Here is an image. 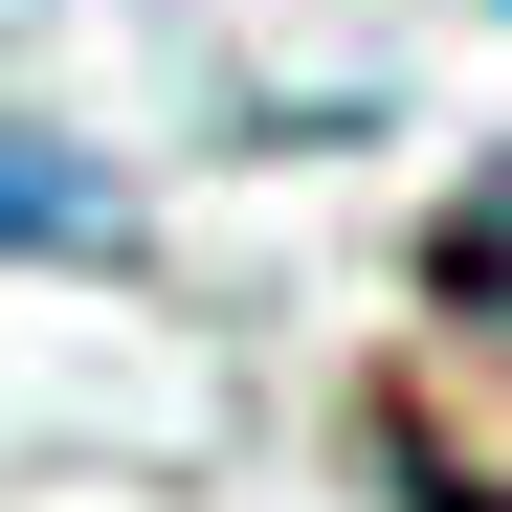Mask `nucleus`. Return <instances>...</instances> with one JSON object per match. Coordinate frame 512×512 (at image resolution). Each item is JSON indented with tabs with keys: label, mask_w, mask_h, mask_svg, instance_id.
I'll return each mask as SVG.
<instances>
[{
	"label": "nucleus",
	"mask_w": 512,
	"mask_h": 512,
	"mask_svg": "<svg viewBox=\"0 0 512 512\" xmlns=\"http://www.w3.org/2000/svg\"><path fill=\"white\" fill-rule=\"evenodd\" d=\"M112 201H90V156H45V134H0V245H90Z\"/></svg>",
	"instance_id": "1"
},
{
	"label": "nucleus",
	"mask_w": 512,
	"mask_h": 512,
	"mask_svg": "<svg viewBox=\"0 0 512 512\" xmlns=\"http://www.w3.org/2000/svg\"><path fill=\"white\" fill-rule=\"evenodd\" d=\"M423 290H446V312H468V334H512V179H490V201H468V223H446V268H423Z\"/></svg>",
	"instance_id": "2"
}]
</instances>
